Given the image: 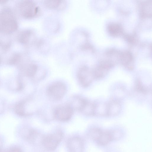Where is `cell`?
<instances>
[{
  "label": "cell",
  "mask_w": 152,
  "mask_h": 152,
  "mask_svg": "<svg viewBox=\"0 0 152 152\" xmlns=\"http://www.w3.org/2000/svg\"><path fill=\"white\" fill-rule=\"evenodd\" d=\"M18 23L13 13L10 8L6 7L0 11V33L9 34L15 31Z\"/></svg>",
  "instance_id": "obj_1"
},
{
  "label": "cell",
  "mask_w": 152,
  "mask_h": 152,
  "mask_svg": "<svg viewBox=\"0 0 152 152\" xmlns=\"http://www.w3.org/2000/svg\"><path fill=\"white\" fill-rule=\"evenodd\" d=\"M18 8L20 15L26 18H33L38 16L41 14L40 7L32 1H21L18 4Z\"/></svg>",
  "instance_id": "obj_2"
},
{
  "label": "cell",
  "mask_w": 152,
  "mask_h": 152,
  "mask_svg": "<svg viewBox=\"0 0 152 152\" xmlns=\"http://www.w3.org/2000/svg\"><path fill=\"white\" fill-rule=\"evenodd\" d=\"M64 83L59 81L54 82L48 88L46 93L49 99L53 101H58L62 99L66 91Z\"/></svg>",
  "instance_id": "obj_3"
},
{
  "label": "cell",
  "mask_w": 152,
  "mask_h": 152,
  "mask_svg": "<svg viewBox=\"0 0 152 152\" xmlns=\"http://www.w3.org/2000/svg\"><path fill=\"white\" fill-rule=\"evenodd\" d=\"M63 134L60 130L49 134L44 137L42 143L45 148L49 151L55 150L61 142Z\"/></svg>",
  "instance_id": "obj_4"
},
{
  "label": "cell",
  "mask_w": 152,
  "mask_h": 152,
  "mask_svg": "<svg viewBox=\"0 0 152 152\" xmlns=\"http://www.w3.org/2000/svg\"><path fill=\"white\" fill-rule=\"evenodd\" d=\"M89 136L99 144L105 145L112 140V133L109 131H104L98 128L91 129L89 132Z\"/></svg>",
  "instance_id": "obj_5"
},
{
  "label": "cell",
  "mask_w": 152,
  "mask_h": 152,
  "mask_svg": "<svg viewBox=\"0 0 152 152\" xmlns=\"http://www.w3.org/2000/svg\"><path fill=\"white\" fill-rule=\"evenodd\" d=\"M77 78L80 84L84 87H87L94 79L93 71L86 66L81 67L78 71Z\"/></svg>",
  "instance_id": "obj_6"
},
{
  "label": "cell",
  "mask_w": 152,
  "mask_h": 152,
  "mask_svg": "<svg viewBox=\"0 0 152 152\" xmlns=\"http://www.w3.org/2000/svg\"><path fill=\"white\" fill-rule=\"evenodd\" d=\"M73 110L69 105H61L57 107L54 111L55 118L58 120L65 122L69 121L71 118Z\"/></svg>",
  "instance_id": "obj_7"
},
{
  "label": "cell",
  "mask_w": 152,
  "mask_h": 152,
  "mask_svg": "<svg viewBox=\"0 0 152 152\" xmlns=\"http://www.w3.org/2000/svg\"><path fill=\"white\" fill-rule=\"evenodd\" d=\"M67 147L69 152H83L84 145L81 138L74 137L69 139L67 142Z\"/></svg>",
  "instance_id": "obj_8"
},
{
  "label": "cell",
  "mask_w": 152,
  "mask_h": 152,
  "mask_svg": "<svg viewBox=\"0 0 152 152\" xmlns=\"http://www.w3.org/2000/svg\"><path fill=\"white\" fill-rule=\"evenodd\" d=\"M20 70L26 77H34L36 74L38 70V66L34 63L27 61L22 63L19 66Z\"/></svg>",
  "instance_id": "obj_9"
},
{
  "label": "cell",
  "mask_w": 152,
  "mask_h": 152,
  "mask_svg": "<svg viewBox=\"0 0 152 152\" xmlns=\"http://www.w3.org/2000/svg\"><path fill=\"white\" fill-rule=\"evenodd\" d=\"M34 34L33 31L29 29H26L20 32L18 34L17 39L18 41L25 45L29 44L33 39Z\"/></svg>",
  "instance_id": "obj_10"
},
{
  "label": "cell",
  "mask_w": 152,
  "mask_h": 152,
  "mask_svg": "<svg viewBox=\"0 0 152 152\" xmlns=\"http://www.w3.org/2000/svg\"><path fill=\"white\" fill-rule=\"evenodd\" d=\"M112 66L108 63H102L98 68L93 71L94 78L99 79L105 77Z\"/></svg>",
  "instance_id": "obj_11"
},
{
  "label": "cell",
  "mask_w": 152,
  "mask_h": 152,
  "mask_svg": "<svg viewBox=\"0 0 152 152\" xmlns=\"http://www.w3.org/2000/svg\"><path fill=\"white\" fill-rule=\"evenodd\" d=\"M71 100V103L69 104L73 109L81 111L87 100L78 96L72 97Z\"/></svg>",
  "instance_id": "obj_12"
},
{
  "label": "cell",
  "mask_w": 152,
  "mask_h": 152,
  "mask_svg": "<svg viewBox=\"0 0 152 152\" xmlns=\"http://www.w3.org/2000/svg\"><path fill=\"white\" fill-rule=\"evenodd\" d=\"M107 116L116 115L120 112L121 106L120 103L116 100H113L107 103Z\"/></svg>",
  "instance_id": "obj_13"
},
{
  "label": "cell",
  "mask_w": 152,
  "mask_h": 152,
  "mask_svg": "<svg viewBox=\"0 0 152 152\" xmlns=\"http://www.w3.org/2000/svg\"><path fill=\"white\" fill-rule=\"evenodd\" d=\"M44 4L49 8L60 10L64 9L66 5L65 1L61 0H45Z\"/></svg>",
  "instance_id": "obj_14"
},
{
  "label": "cell",
  "mask_w": 152,
  "mask_h": 152,
  "mask_svg": "<svg viewBox=\"0 0 152 152\" xmlns=\"http://www.w3.org/2000/svg\"><path fill=\"white\" fill-rule=\"evenodd\" d=\"M94 115L99 116H107V103H95Z\"/></svg>",
  "instance_id": "obj_15"
},
{
  "label": "cell",
  "mask_w": 152,
  "mask_h": 152,
  "mask_svg": "<svg viewBox=\"0 0 152 152\" xmlns=\"http://www.w3.org/2000/svg\"><path fill=\"white\" fill-rule=\"evenodd\" d=\"M95 106V103L87 100L81 112L86 115H94Z\"/></svg>",
  "instance_id": "obj_16"
},
{
  "label": "cell",
  "mask_w": 152,
  "mask_h": 152,
  "mask_svg": "<svg viewBox=\"0 0 152 152\" xmlns=\"http://www.w3.org/2000/svg\"><path fill=\"white\" fill-rule=\"evenodd\" d=\"M38 135L37 132L33 129H29L25 135V138L31 141H33L35 140Z\"/></svg>",
  "instance_id": "obj_17"
},
{
  "label": "cell",
  "mask_w": 152,
  "mask_h": 152,
  "mask_svg": "<svg viewBox=\"0 0 152 152\" xmlns=\"http://www.w3.org/2000/svg\"><path fill=\"white\" fill-rule=\"evenodd\" d=\"M135 89L137 91L142 94H146L148 91L147 89L139 80H137L136 82Z\"/></svg>",
  "instance_id": "obj_18"
},
{
  "label": "cell",
  "mask_w": 152,
  "mask_h": 152,
  "mask_svg": "<svg viewBox=\"0 0 152 152\" xmlns=\"http://www.w3.org/2000/svg\"><path fill=\"white\" fill-rule=\"evenodd\" d=\"M6 152H22V151L19 148L14 147L10 148Z\"/></svg>",
  "instance_id": "obj_19"
}]
</instances>
